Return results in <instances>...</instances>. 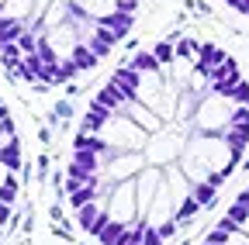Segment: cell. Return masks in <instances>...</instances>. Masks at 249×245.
<instances>
[{
  "mask_svg": "<svg viewBox=\"0 0 249 245\" xmlns=\"http://www.w3.org/2000/svg\"><path fill=\"white\" fill-rule=\"evenodd\" d=\"M232 114H235V104L225 100V97H214V94H204L197 111H194V128L204 131V135H225L232 128Z\"/></svg>",
  "mask_w": 249,
  "mask_h": 245,
  "instance_id": "6da1fadb",
  "label": "cell"
},
{
  "mask_svg": "<svg viewBox=\"0 0 249 245\" xmlns=\"http://www.w3.org/2000/svg\"><path fill=\"white\" fill-rule=\"evenodd\" d=\"M128 66H132L135 73H152V69H163V66H160V59H156L152 52H139V55L132 59Z\"/></svg>",
  "mask_w": 249,
  "mask_h": 245,
  "instance_id": "8fae6325",
  "label": "cell"
},
{
  "mask_svg": "<svg viewBox=\"0 0 249 245\" xmlns=\"http://www.w3.org/2000/svg\"><path fill=\"white\" fill-rule=\"evenodd\" d=\"M132 21H135V14H124V11H118V14H111L104 24L111 28V32H118V35L124 38V35H128V28H132Z\"/></svg>",
  "mask_w": 249,
  "mask_h": 245,
  "instance_id": "30bf717a",
  "label": "cell"
},
{
  "mask_svg": "<svg viewBox=\"0 0 249 245\" xmlns=\"http://www.w3.org/2000/svg\"><path fill=\"white\" fill-rule=\"evenodd\" d=\"M225 4H229V7H232V11H235V7H239V0H225Z\"/></svg>",
  "mask_w": 249,
  "mask_h": 245,
  "instance_id": "484cf974",
  "label": "cell"
},
{
  "mask_svg": "<svg viewBox=\"0 0 249 245\" xmlns=\"http://www.w3.org/2000/svg\"><path fill=\"white\" fill-rule=\"evenodd\" d=\"M197 211H201V204H197V200H194V194H191L187 200H180V204H177V211H173V221H177V225H183V221H191Z\"/></svg>",
  "mask_w": 249,
  "mask_h": 245,
  "instance_id": "9c48e42d",
  "label": "cell"
},
{
  "mask_svg": "<svg viewBox=\"0 0 249 245\" xmlns=\"http://www.w3.org/2000/svg\"><path fill=\"white\" fill-rule=\"evenodd\" d=\"M142 245H166V242L160 238V231H152V228H149V231H145V242H142Z\"/></svg>",
  "mask_w": 249,
  "mask_h": 245,
  "instance_id": "7402d4cb",
  "label": "cell"
},
{
  "mask_svg": "<svg viewBox=\"0 0 249 245\" xmlns=\"http://www.w3.org/2000/svg\"><path fill=\"white\" fill-rule=\"evenodd\" d=\"M76 218H80V228H83V231H90V235H101V231L107 228V221H111L107 197H101V200L87 204L83 211H76Z\"/></svg>",
  "mask_w": 249,
  "mask_h": 245,
  "instance_id": "7a4b0ae2",
  "label": "cell"
},
{
  "mask_svg": "<svg viewBox=\"0 0 249 245\" xmlns=\"http://www.w3.org/2000/svg\"><path fill=\"white\" fill-rule=\"evenodd\" d=\"M177 55H180V59H194V63H197L201 42H194V38H180V42H177Z\"/></svg>",
  "mask_w": 249,
  "mask_h": 245,
  "instance_id": "9a60e30c",
  "label": "cell"
},
{
  "mask_svg": "<svg viewBox=\"0 0 249 245\" xmlns=\"http://www.w3.org/2000/svg\"><path fill=\"white\" fill-rule=\"evenodd\" d=\"M18 73L24 76V80H31V83H45V59H42V52H35V55H24V63L18 66Z\"/></svg>",
  "mask_w": 249,
  "mask_h": 245,
  "instance_id": "5b68a950",
  "label": "cell"
},
{
  "mask_svg": "<svg viewBox=\"0 0 249 245\" xmlns=\"http://www.w3.org/2000/svg\"><path fill=\"white\" fill-rule=\"evenodd\" d=\"M225 218L235 225V228H242L246 221H249V204H242V200H235L232 207H229V214H225Z\"/></svg>",
  "mask_w": 249,
  "mask_h": 245,
  "instance_id": "2e32d148",
  "label": "cell"
},
{
  "mask_svg": "<svg viewBox=\"0 0 249 245\" xmlns=\"http://www.w3.org/2000/svg\"><path fill=\"white\" fill-rule=\"evenodd\" d=\"M128 235H132V228L128 225H121V221H107V228L97 235L101 238V245H128Z\"/></svg>",
  "mask_w": 249,
  "mask_h": 245,
  "instance_id": "8992f818",
  "label": "cell"
},
{
  "mask_svg": "<svg viewBox=\"0 0 249 245\" xmlns=\"http://www.w3.org/2000/svg\"><path fill=\"white\" fill-rule=\"evenodd\" d=\"M14 180V169L7 166V163H0V187H4V183H11Z\"/></svg>",
  "mask_w": 249,
  "mask_h": 245,
  "instance_id": "44dd1931",
  "label": "cell"
},
{
  "mask_svg": "<svg viewBox=\"0 0 249 245\" xmlns=\"http://www.w3.org/2000/svg\"><path fill=\"white\" fill-rule=\"evenodd\" d=\"M232 104H235V107H249V83H246V80L235 86V94H232Z\"/></svg>",
  "mask_w": 249,
  "mask_h": 245,
  "instance_id": "d6986e66",
  "label": "cell"
},
{
  "mask_svg": "<svg viewBox=\"0 0 249 245\" xmlns=\"http://www.w3.org/2000/svg\"><path fill=\"white\" fill-rule=\"evenodd\" d=\"M18 49H21L24 55H35V52L42 49V35H38V32H31V28H28V32H24V35L18 38Z\"/></svg>",
  "mask_w": 249,
  "mask_h": 245,
  "instance_id": "5bb4252c",
  "label": "cell"
},
{
  "mask_svg": "<svg viewBox=\"0 0 249 245\" xmlns=\"http://www.w3.org/2000/svg\"><path fill=\"white\" fill-rule=\"evenodd\" d=\"M232 125H249V107H235V114H232Z\"/></svg>",
  "mask_w": 249,
  "mask_h": 245,
  "instance_id": "ffe728a7",
  "label": "cell"
},
{
  "mask_svg": "<svg viewBox=\"0 0 249 245\" xmlns=\"http://www.w3.org/2000/svg\"><path fill=\"white\" fill-rule=\"evenodd\" d=\"M128 245H135V242H128Z\"/></svg>",
  "mask_w": 249,
  "mask_h": 245,
  "instance_id": "4316f807",
  "label": "cell"
},
{
  "mask_svg": "<svg viewBox=\"0 0 249 245\" xmlns=\"http://www.w3.org/2000/svg\"><path fill=\"white\" fill-rule=\"evenodd\" d=\"M152 55H156V59H160V66H170V63H173V59H177V49H173L170 42H160V45H156V49H152Z\"/></svg>",
  "mask_w": 249,
  "mask_h": 245,
  "instance_id": "e0dca14e",
  "label": "cell"
},
{
  "mask_svg": "<svg viewBox=\"0 0 249 245\" xmlns=\"http://www.w3.org/2000/svg\"><path fill=\"white\" fill-rule=\"evenodd\" d=\"M11 221V204H0V225Z\"/></svg>",
  "mask_w": 249,
  "mask_h": 245,
  "instance_id": "603a6c76",
  "label": "cell"
},
{
  "mask_svg": "<svg viewBox=\"0 0 249 245\" xmlns=\"http://www.w3.org/2000/svg\"><path fill=\"white\" fill-rule=\"evenodd\" d=\"M70 4H73V0H70Z\"/></svg>",
  "mask_w": 249,
  "mask_h": 245,
  "instance_id": "83f0119b",
  "label": "cell"
},
{
  "mask_svg": "<svg viewBox=\"0 0 249 245\" xmlns=\"http://www.w3.org/2000/svg\"><path fill=\"white\" fill-rule=\"evenodd\" d=\"M14 200H18V180H11V183L0 187V204H11L14 207Z\"/></svg>",
  "mask_w": 249,
  "mask_h": 245,
  "instance_id": "ac0fdd59",
  "label": "cell"
},
{
  "mask_svg": "<svg viewBox=\"0 0 249 245\" xmlns=\"http://www.w3.org/2000/svg\"><path fill=\"white\" fill-rule=\"evenodd\" d=\"M214 197H218V187H214V183H194V200H197L201 207H211Z\"/></svg>",
  "mask_w": 249,
  "mask_h": 245,
  "instance_id": "7c38bea8",
  "label": "cell"
},
{
  "mask_svg": "<svg viewBox=\"0 0 249 245\" xmlns=\"http://www.w3.org/2000/svg\"><path fill=\"white\" fill-rule=\"evenodd\" d=\"M118 42H121V35H118V32H111L107 24H97V28H93V38L87 42V49L97 55V59H104V55H111V49H114Z\"/></svg>",
  "mask_w": 249,
  "mask_h": 245,
  "instance_id": "277c9868",
  "label": "cell"
},
{
  "mask_svg": "<svg viewBox=\"0 0 249 245\" xmlns=\"http://www.w3.org/2000/svg\"><path fill=\"white\" fill-rule=\"evenodd\" d=\"M111 83H118L124 94H139V86H142V73H135L132 66H121V69H114V76H111Z\"/></svg>",
  "mask_w": 249,
  "mask_h": 245,
  "instance_id": "52a82bcc",
  "label": "cell"
},
{
  "mask_svg": "<svg viewBox=\"0 0 249 245\" xmlns=\"http://www.w3.org/2000/svg\"><path fill=\"white\" fill-rule=\"evenodd\" d=\"M235 200H242V204H249V187H246V190H242V194H239Z\"/></svg>",
  "mask_w": 249,
  "mask_h": 245,
  "instance_id": "d4e9b609",
  "label": "cell"
},
{
  "mask_svg": "<svg viewBox=\"0 0 249 245\" xmlns=\"http://www.w3.org/2000/svg\"><path fill=\"white\" fill-rule=\"evenodd\" d=\"M225 59H229V55H225L222 49H218V45H201V55H197V69H201V73H211L214 66H222Z\"/></svg>",
  "mask_w": 249,
  "mask_h": 245,
  "instance_id": "ba28073f",
  "label": "cell"
},
{
  "mask_svg": "<svg viewBox=\"0 0 249 245\" xmlns=\"http://www.w3.org/2000/svg\"><path fill=\"white\" fill-rule=\"evenodd\" d=\"M73 11H80V14H87V17H93V21H107L111 14H118L121 11V0H73L70 4Z\"/></svg>",
  "mask_w": 249,
  "mask_h": 245,
  "instance_id": "3957f363",
  "label": "cell"
},
{
  "mask_svg": "<svg viewBox=\"0 0 249 245\" xmlns=\"http://www.w3.org/2000/svg\"><path fill=\"white\" fill-rule=\"evenodd\" d=\"M73 63H76V69H80V73H87V69H93V66H97L101 59L93 55V52H90L87 45H80V49L73 52Z\"/></svg>",
  "mask_w": 249,
  "mask_h": 245,
  "instance_id": "4fadbf2b",
  "label": "cell"
},
{
  "mask_svg": "<svg viewBox=\"0 0 249 245\" xmlns=\"http://www.w3.org/2000/svg\"><path fill=\"white\" fill-rule=\"evenodd\" d=\"M235 11H239V14H246V17H249V0H239V7H235Z\"/></svg>",
  "mask_w": 249,
  "mask_h": 245,
  "instance_id": "cb8c5ba5",
  "label": "cell"
}]
</instances>
